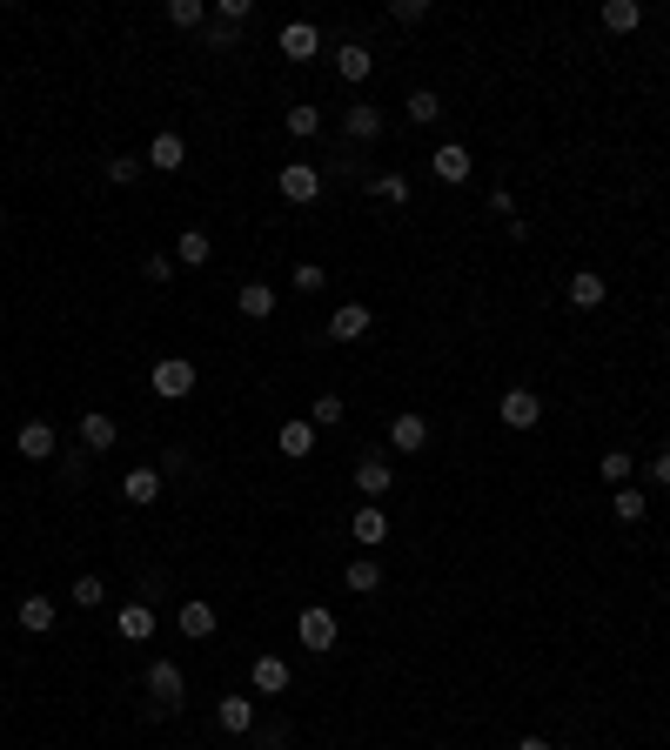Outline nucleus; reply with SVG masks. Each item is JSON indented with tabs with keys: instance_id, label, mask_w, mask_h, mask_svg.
<instances>
[{
	"instance_id": "39",
	"label": "nucleus",
	"mask_w": 670,
	"mask_h": 750,
	"mask_svg": "<svg viewBox=\"0 0 670 750\" xmlns=\"http://www.w3.org/2000/svg\"><path fill=\"white\" fill-rule=\"evenodd\" d=\"M141 275H148L155 288H168V282H175V255H148V262H141Z\"/></svg>"
},
{
	"instance_id": "14",
	"label": "nucleus",
	"mask_w": 670,
	"mask_h": 750,
	"mask_svg": "<svg viewBox=\"0 0 670 750\" xmlns=\"http://www.w3.org/2000/svg\"><path fill=\"white\" fill-rule=\"evenodd\" d=\"M248 684L262 690V697H282V690L295 684V670H289L282 657H255V670H248Z\"/></svg>"
},
{
	"instance_id": "12",
	"label": "nucleus",
	"mask_w": 670,
	"mask_h": 750,
	"mask_svg": "<svg viewBox=\"0 0 670 750\" xmlns=\"http://www.w3.org/2000/svg\"><path fill=\"white\" fill-rule=\"evenodd\" d=\"M369 322H376V315L362 309V302H342V309L329 315V342H362V335H369Z\"/></svg>"
},
{
	"instance_id": "36",
	"label": "nucleus",
	"mask_w": 670,
	"mask_h": 750,
	"mask_svg": "<svg viewBox=\"0 0 670 750\" xmlns=\"http://www.w3.org/2000/svg\"><path fill=\"white\" fill-rule=\"evenodd\" d=\"M369 188H376V195L389 201V208H402V201H409V175H396V168H389V175H376Z\"/></svg>"
},
{
	"instance_id": "5",
	"label": "nucleus",
	"mask_w": 670,
	"mask_h": 750,
	"mask_svg": "<svg viewBox=\"0 0 670 750\" xmlns=\"http://www.w3.org/2000/svg\"><path fill=\"white\" fill-rule=\"evenodd\" d=\"M356 489H362V503H382V496L396 489V469H389V456H362V463H356Z\"/></svg>"
},
{
	"instance_id": "19",
	"label": "nucleus",
	"mask_w": 670,
	"mask_h": 750,
	"mask_svg": "<svg viewBox=\"0 0 670 750\" xmlns=\"http://www.w3.org/2000/svg\"><path fill=\"white\" fill-rule=\"evenodd\" d=\"M175 630H181V637H215V603L188 596V603L175 610Z\"/></svg>"
},
{
	"instance_id": "13",
	"label": "nucleus",
	"mask_w": 670,
	"mask_h": 750,
	"mask_svg": "<svg viewBox=\"0 0 670 750\" xmlns=\"http://www.w3.org/2000/svg\"><path fill=\"white\" fill-rule=\"evenodd\" d=\"M114 436H121V422H114L108 409H88V416H81V449H88V456L114 449Z\"/></svg>"
},
{
	"instance_id": "24",
	"label": "nucleus",
	"mask_w": 670,
	"mask_h": 750,
	"mask_svg": "<svg viewBox=\"0 0 670 750\" xmlns=\"http://www.w3.org/2000/svg\"><path fill=\"white\" fill-rule=\"evenodd\" d=\"M121 637L148 643V637H155V610H148V603H121Z\"/></svg>"
},
{
	"instance_id": "26",
	"label": "nucleus",
	"mask_w": 670,
	"mask_h": 750,
	"mask_svg": "<svg viewBox=\"0 0 670 750\" xmlns=\"http://www.w3.org/2000/svg\"><path fill=\"white\" fill-rule=\"evenodd\" d=\"M570 302H577V309H603V275L597 268H577V275H570Z\"/></svg>"
},
{
	"instance_id": "18",
	"label": "nucleus",
	"mask_w": 670,
	"mask_h": 750,
	"mask_svg": "<svg viewBox=\"0 0 670 750\" xmlns=\"http://www.w3.org/2000/svg\"><path fill=\"white\" fill-rule=\"evenodd\" d=\"M215 724H222L228 737H248V730H255V697H222V704H215Z\"/></svg>"
},
{
	"instance_id": "45",
	"label": "nucleus",
	"mask_w": 670,
	"mask_h": 750,
	"mask_svg": "<svg viewBox=\"0 0 670 750\" xmlns=\"http://www.w3.org/2000/svg\"><path fill=\"white\" fill-rule=\"evenodd\" d=\"M650 483H664V489H670V449L657 456V463H650Z\"/></svg>"
},
{
	"instance_id": "34",
	"label": "nucleus",
	"mask_w": 670,
	"mask_h": 750,
	"mask_svg": "<svg viewBox=\"0 0 670 750\" xmlns=\"http://www.w3.org/2000/svg\"><path fill=\"white\" fill-rule=\"evenodd\" d=\"M141 168H148V161H134V155H114V161H101V175H108L114 188H134V181H141Z\"/></svg>"
},
{
	"instance_id": "11",
	"label": "nucleus",
	"mask_w": 670,
	"mask_h": 750,
	"mask_svg": "<svg viewBox=\"0 0 670 750\" xmlns=\"http://www.w3.org/2000/svg\"><path fill=\"white\" fill-rule=\"evenodd\" d=\"M161 489H168V483H161V469H155V463H141V469H128V476H121V496H128L134 509H148Z\"/></svg>"
},
{
	"instance_id": "43",
	"label": "nucleus",
	"mask_w": 670,
	"mask_h": 750,
	"mask_svg": "<svg viewBox=\"0 0 670 750\" xmlns=\"http://www.w3.org/2000/svg\"><path fill=\"white\" fill-rule=\"evenodd\" d=\"M322 282H329V268H315V262H302V268H295V288H302V295H315Z\"/></svg>"
},
{
	"instance_id": "6",
	"label": "nucleus",
	"mask_w": 670,
	"mask_h": 750,
	"mask_svg": "<svg viewBox=\"0 0 670 750\" xmlns=\"http://www.w3.org/2000/svg\"><path fill=\"white\" fill-rule=\"evenodd\" d=\"M295 637L309 643V650H335V610H322V603H309V610L295 617Z\"/></svg>"
},
{
	"instance_id": "37",
	"label": "nucleus",
	"mask_w": 670,
	"mask_h": 750,
	"mask_svg": "<svg viewBox=\"0 0 670 750\" xmlns=\"http://www.w3.org/2000/svg\"><path fill=\"white\" fill-rule=\"evenodd\" d=\"M309 422H315V429H335V422H342V396H335V389H329V396H315Z\"/></svg>"
},
{
	"instance_id": "41",
	"label": "nucleus",
	"mask_w": 670,
	"mask_h": 750,
	"mask_svg": "<svg viewBox=\"0 0 670 750\" xmlns=\"http://www.w3.org/2000/svg\"><path fill=\"white\" fill-rule=\"evenodd\" d=\"M248 7H255V0H215V21L242 27V21H248Z\"/></svg>"
},
{
	"instance_id": "40",
	"label": "nucleus",
	"mask_w": 670,
	"mask_h": 750,
	"mask_svg": "<svg viewBox=\"0 0 670 750\" xmlns=\"http://www.w3.org/2000/svg\"><path fill=\"white\" fill-rule=\"evenodd\" d=\"M603 483H630V456L624 449H603Z\"/></svg>"
},
{
	"instance_id": "1",
	"label": "nucleus",
	"mask_w": 670,
	"mask_h": 750,
	"mask_svg": "<svg viewBox=\"0 0 670 750\" xmlns=\"http://www.w3.org/2000/svg\"><path fill=\"white\" fill-rule=\"evenodd\" d=\"M148 389H155L161 402H181V396H195V362H188V355H161L155 369H148Z\"/></svg>"
},
{
	"instance_id": "31",
	"label": "nucleus",
	"mask_w": 670,
	"mask_h": 750,
	"mask_svg": "<svg viewBox=\"0 0 670 750\" xmlns=\"http://www.w3.org/2000/svg\"><path fill=\"white\" fill-rule=\"evenodd\" d=\"M235 41H242V27H228V21L201 27V47H208V54H235Z\"/></svg>"
},
{
	"instance_id": "9",
	"label": "nucleus",
	"mask_w": 670,
	"mask_h": 750,
	"mask_svg": "<svg viewBox=\"0 0 670 750\" xmlns=\"http://www.w3.org/2000/svg\"><path fill=\"white\" fill-rule=\"evenodd\" d=\"M469 168H476V161H469V148H463V141H443V148L429 155V175H436V181H449V188H456V181H469Z\"/></svg>"
},
{
	"instance_id": "42",
	"label": "nucleus",
	"mask_w": 670,
	"mask_h": 750,
	"mask_svg": "<svg viewBox=\"0 0 670 750\" xmlns=\"http://www.w3.org/2000/svg\"><path fill=\"white\" fill-rule=\"evenodd\" d=\"M389 14H396L402 27H416V21H429V0H396V7H389Z\"/></svg>"
},
{
	"instance_id": "38",
	"label": "nucleus",
	"mask_w": 670,
	"mask_h": 750,
	"mask_svg": "<svg viewBox=\"0 0 670 750\" xmlns=\"http://www.w3.org/2000/svg\"><path fill=\"white\" fill-rule=\"evenodd\" d=\"M161 483H175V476H188V469H195V463H188V449H161Z\"/></svg>"
},
{
	"instance_id": "25",
	"label": "nucleus",
	"mask_w": 670,
	"mask_h": 750,
	"mask_svg": "<svg viewBox=\"0 0 670 750\" xmlns=\"http://www.w3.org/2000/svg\"><path fill=\"white\" fill-rule=\"evenodd\" d=\"M402 114H409L416 128H429V121H443V94H436V88H416L409 101H402Z\"/></svg>"
},
{
	"instance_id": "20",
	"label": "nucleus",
	"mask_w": 670,
	"mask_h": 750,
	"mask_svg": "<svg viewBox=\"0 0 670 750\" xmlns=\"http://www.w3.org/2000/svg\"><path fill=\"white\" fill-rule=\"evenodd\" d=\"M342 128H349V141H376V134H382V108H376V101H349Z\"/></svg>"
},
{
	"instance_id": "44",
	"label": "nucleus",
	"mask_w": 670,
	"mask_h": 750,
	"mask_svg": "<svg viewBox=\"0 0 670 750\" xmlns=\"http://www.w3.org/2000/svg\"><path fill=\"white\" fill-rule=\"evenodd\" d=\"M88 463H94L88 449H67V483H88Z\"/></svg>"
},
{
	"instance_id": "10",
	"label": "nucleus",
	"mask_w": 670,
	"mask_h": 750,
	"mask_svg": "<svg viewBox=\"0 0 670 750\" xmlns=\"http://www.w3.org/2000/svg\"><path fill=\"white\" fill-rule=\"evenodd\" d=\"M335 74H342L349 88H362V81L376 74V54H369L362 41H342V47H335Z\"/></svg>"
},
{
	"instance_id": "46",
	"label": "nucleus",
	"mask_w": 670,
	"mask_h": 750,
	"mask_svg": "<svg viewBox=\"0 0 670 750\" xmlns=\"http://www.w3.org/2000/svg\"><path fill=\"white\" fill-rule=\"evenodd\" d=\"M516 750H550V737H523V744H516Z\"/></svg>"
},
{
	"instance_id": "32",
	"label": "nucleus",
	"mask_w": 670,
	"mask_h": 750,
	"mask_svg": "<svg viewBox=\"0 0 670 750\" xmlns=\"http://www.w3.org/2000/svg\"><path fill=\"white\" fill-rule=\"evenodd\" d=\"M67 596H74V603H81V610H101V603H108V583H101V576H74V590H67Z\"/></svg>"
},
{
	"instance_id": "15",
	"label": "nucleus",
	"mask_w": 670,
	"mask_h": 750,
	"mask_svg": "<svg viewBox=\"0 0 670 750\" xmlns=\"http://www.w3.org/2000/svg\"><path fill=\"white\" fill-rule=\"evenodd\" d=\"M423 442H429V422L416 416V409H402V416L389 422V449H402V456H416Z\"/></svg>"
},
{
	"instance_id": "2",
	"label": "nucleus",
	"mask_w": 670,
	"mask_h": 750,
	"mask_svg": "<svg viewBox=\"0 0 670 750\" xmlns=\"http://www.w3.org/2000/svg\"><path fill=\"white\" fill-rule=\"evenodd\" d=\"M148 697H155V710H181L188 704V677H181L168 657H155L148 663Z\"/></svg>"
},
{
	"instance_id": "33",
	"label": "nucleus",
	"mask_w": 670,
	"mask_h": 750,
	"mask_svg": "<svg viewBox=\"0 0 670 750\" xmlns=\"http://www.w3.org/2000/svg\"><path fill=\"white\" fill-rule=\"evenodd\" d=\"M610 509H617V523H644V509H650V496H644V489H617V503H610Z\"/></svg>"
},
{
	"instance_id": "21",
	"label": "nucleus",
	"mask_w": 670,
	"mask_h": 750,
	"mask_svg": "<svg viewBox=\"0 0 670 750\" xmlns=\"http://www.w3.org/2000/svg\"><path fill=\"white\" fill-rule=\"evenodd\" d=\"M54 617H61V610H54V596H21V630H34V637H47V630H54Z\"/></svg>"
},
{
	"instance_id": "16",
	"label": "nucleus",
	"mask_w": 670,
	"mask_h": 750,
	"mask_svg": "<svg viewBox=\"0 0 670 750\" xmlns=\"http://www.w3.org/2000/svg\"><path fill=\"white\" fill-rule=\"evenodd\" d=\"M181 161H188V141H181L175 128H161L155 141H148V168H161V175H175Z\"/></svg>"
},
{
	"instance_id": "17",
	"label": "nucleus",
	"mask_w": 670,
	"mask_h": 750,
	"mask_svg": "<svg viewBox=\"0 0 670 750\" xmlns=\"http://www.w3.org/2000/svg\"><path fill=\"white\" fill-rule=\"evenodd\" d=\"M322 54V34H315L309 21H289L282 27V61H315Z\"/></svg>"
},
{
	"instance_id": "4",
	"label": "nucleus",
	"mask_w": 670,
	"mask_h": 750,
	"mask_svg": "<svg viewBox=\"0 0 670 750\" xmlns=\"http://www.w3.org/2000/svg\"><path fill=\"white\" fill-rule=\"evenodd\" d=\"M315 195H322V175H315L309 161H282V201H295V208H309Z\"/></svg>"
},
{
	"instance_id": "27",
	"label": "nucleus",
	"mask_w": 670,
	"mask_h": 750,
	"mask_svg": "<svg viewBox=\"0 0 670 750\" xmlns=\"http://www.w3.org/2000/svg\"><path fill=\"white\" fill-rule=\"evenodd\" d=\"M342 583H349V590H362V596H376V590H382V563H376V556H356V563L342 570Z\"/></svg>"
},
{
	"instance_id": "22",
	"label": "nucleus",
	"mask_w": 670,
	"mask_h": 750,
	"mask_svg": "<svg viewBox=\"0 0 670 750\" xmlns=\"http://www.w3.org/2000/svg\"><path fill=\"white\" fill-rule=\"evenodd\" d=\"M235 309H242L248 322H268V315H275V288H268V282H248L242 295H235Z\"/></svg>"
},
{
	"instance_id": "47",
	"label": "nucleus",
	"mask_w": 670,
	"mask_h": 750,
	"mask_svg": "<svg viewBox=\"0 0 670 750\" xmlns=\"http://www.w3.org/2000/svg\"><path fill=\"white\" fill-rule=\"evenodd\" d=\"M0 242H7V221H0Z\"/></svg>"
},
{
	"instance_id": "29",
	"label": "nucleus",
	"mask_w": 670,
	"mask_h": 750,
	"mask_svg": "<svg viewBox=\"0 0 670 750\" xmlns=\"http://www.w3.org/2000/svg\"><path fill=\"white\" fill-rule=\"evenodd\" d=\"M309 449H315V422H282V456H289V463H302Z\"/></svg>"
},
{
	"instance_id": "8",
	"label": "nucleus",
	"mask_w": 670,
	"mask_h": 750,
	"mask_svg": "<svg viewBox=\"0 0 670 750\" xmlns=\"http://www.w3.org/2000/svg\"><path fill=\"white\" fill-rule=\"evenodd\" d=\"M349 536H356L362 550H382V543H389V509H382V503H362L356 523H349Z\"/></svg>"
},
{
	"instance_id": "7",
	"label": "nucleus",
	"mask_w": 670,
	"mask_h": 750,
	"mask_svg": "<svg viewBox=\"0 0 670 750\" xmlns=\"http://www.w3.org/2000/svg\"><path fill=\"white\" fill-rule=\"evenodd\" d=\"M14 449H21L27 463H47V456L61 449V436H54V422H21V429H14Z\"/></svg>"
},
{
	"instance_id": "30",
	"label": "nucleus",
	"mask_w": 670,
	"mask_h": 750,
	"mask_svg": "<svg viewBox=\"0 0 670 750\" xmlns=\"http://www.w3.org/2000/svg\"><path fill=\"white\" fill-rule=\"evenodd\" d=\"M637 21H644V7H637V0H603V27H610V34H630Z\"/></svg>"
},
{
	"instance_id": "23",
	"label": "nucleus",
	"mask_w": 670,
	"mask_h": 750,
	"mask_svg": "<svg viewBox=\"0 0 670 750\" xmlns=\"http://www.w3.org/2000/svg\"><path fill=\"white\" fill-rule=\"evenodd\" d=\"M208 255H215V242H208L201 228H181V235H175V262H181V268H201Z\"/></svg>"
},
{
	"instance_id": "28",
	"label": "nucleus",
	"mask_w": 670,
	"mask_h": 750,
	"mask_svg": "<svg viewBox=\"0 0 670 750\" xmlns=\"http://www.w3.org/2000/svg\"><path fill=\"white\" fill-rule=\"evenodd\" d=\"M282 128H289L295 141H315V134H322V108H309V101H295V108L282 114Z\"/></svg>"
},
{
	"instance_id": "35",
	"label": "nucleus",
	"mask_w": 670,
	"mask_h": 750,
	"mask_svg": "<svg viewBox=\"0 0 670 750\" xmlns=\"http://www.w3.org/2000/svg\"><path fill=\"white\" fill-rule=\"evenodd\" d=\"M161 14H168V27H201V21H208V7H201V0H168Z\"/></svg>"
},
{
	"instance_id": "3",
	"label": "nucleus",
	"mask_w": 670,
	"mask_h": 750,
	"mask_svg": "<svg viewBox=\"0 0 670 750\" xmlns=\"http://www.w3.org/2000/svg\"><path fill=\"white\" fill-rule=\"evenodd\" d=\"M496 416H503V429H536L543 422V396L536 389H510V396L496 402Z\"/></svg>"
}]
</instances>
